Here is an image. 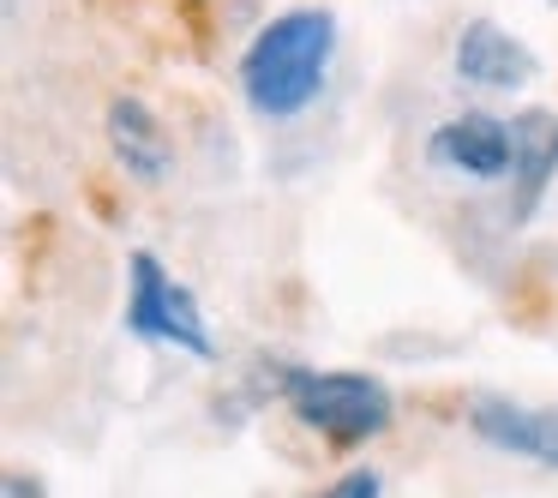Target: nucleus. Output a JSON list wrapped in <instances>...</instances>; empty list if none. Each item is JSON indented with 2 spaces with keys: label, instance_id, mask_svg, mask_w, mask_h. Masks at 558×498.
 Segmentation results:
<instances>
[{
  "label": "nucleus",
  "instance_id": "4",
  "mask_svg": "<svg viewBox=\"0 0 558 498\" xmlns=\"http://www.w3.org/2000/svg\"><path fill=\"white\" fill-rule=\"evenodd\" d=\"M426 157L438 169L469 174V181H498V174H510L517 145H510V126L493 121V114H457L426 138Z\"/></svg>",
  "mask_w": 558,
  "mask_h": 498
},
{
  "label": "nucleus",
  "instance_id": "3",
  "mask_svg": "<svg viewBox=\"0 0 558 498\" xmlns=\"http://www.w3.org/2000/svg\"><path fill=\"white\" fill-rule=\"evenodd\" d=\"M126 330L145 342H174V349L210 361V330L198 313L193 289L174 282L157 265V253H133V294H126Z\"/></svg>",
  "mask_w": 558,
  "mask_h": 498
},
{
  "label": "nucleus",
  "instance_id": "5",
  "mask_svg": "<svg viewBox=\"0 0 558 498\" xmlns=\"http://www.w3.org/2000/svg\"><path fill=\"white\" fill-rule=\"evenodd\" d=\"M469 421L493 450H510V457H529L541 469H558V414L553 409H522V402H505V397H481Z\"/></svg>",
  "mask_w": 558,
  "mask_h": 498
},
{
  "label": "nucleus",
  "instance_id": "2",
  "mask_svg": "<svg viewBox=\"0 0 558 498\" xmlns=\"http://www.w3.org/2000/svg\"><path fill=\"white\" fill-rule=\"evenodd\" d=\"M282 397L313 433L330 445H366L390 426V390L366 373H313V366H289L282 373Z\"/></svg>",
  "mask_w": 558,
  "mask_h": 498
},
{
  "label": "nucleus",
  "instance_id": "10",
  "mask_svg": "<svg viewBox=\"0 0 558 498\" xmlns=\"http://www.w3.org/2000/svg\"><path fill=\"white\" fill-rule=\"evenodd\" d=\"M7 498H43V486L37 481H25V474H7V486H0Z\"/></svg>",
  "mask_w": 558,
  "mask_h": 498
},
{
  "label": "nucleus",
  "instance_id": "7",
  "mask_svg": "<svg viewBox=\"0 0 558 498\" xmlns=\"http://www.w3.org/2000/svg\"><path fill=\"white\" fill-rule=\"evenodd\" d=\"M510 145H517V157H510V174H517V217H529L534 205H541L546 181L558 174V114L546 109H529L510 121Z\"/></svg>",
  "mask_w": 558,
  "mask_h": 498
},
{
  "label": "nucleus",
  "instance_id": "9",
  "mask_svg": "<svg viewBox=\"0 0 558 498\" xmlns=\"http://www.w3.org/2000/svg\"><path fill=\"white\" fill-rule=\"evenodd\" d=\"M325 498H378V474L373 469H354V474H342Z\"/></svg>",
  "mask_w": 558,
  "mask_h": 498
},
{
  "label": "nucleus",
  "instance_id": "6",
  "mask_svg": "<svg viewBox=\"0 0 558 498\" xmlns=\"http://www.w3.org/2000/svg\"><path fill=\"white\" fill-rule=\"evenodd\" d=\"M457 73L481 90H522L534 78V54L510 31H498L493 19H474L457 37Z\"/></svg>",
  "mask_w": 558,
  "mask_h": 498
},
{
  "label": "nucleus",
  "instance_id": "1",
  "mask_svg": "<svg viewBox=\"0 0 558 498\" xmlns=\"http://www.w3.org/2000/svg\"><path fill=\"white\" fill-rule=\"evenodd\" d=\"M330 49H337V19H330L325 7H294V13L270 19L241 61L246 102H253L258 114H270V121L301 114L306 102L325 90Z\"/></svg>",
  "mask_w": 558,
  "mask_h": 498
},
{
  "label": "nucleus",
  "instance_id": "8",
  "mask_svg": "<svg viewBox=\"0 0 558 498\" xmlns=\"http://www.w3.org/2000/svg\"><path fill=\"white\" fill-rule=\"evenodd\" d=\"M109 145H114V157H121V169L133 174V181H162L169 174V138H162V126H157V114L145 109V102H133V97H121L109 109Z\"/></svg>",
  "mask_w": 558,
  "mask_h": 498
}]
</instances>
